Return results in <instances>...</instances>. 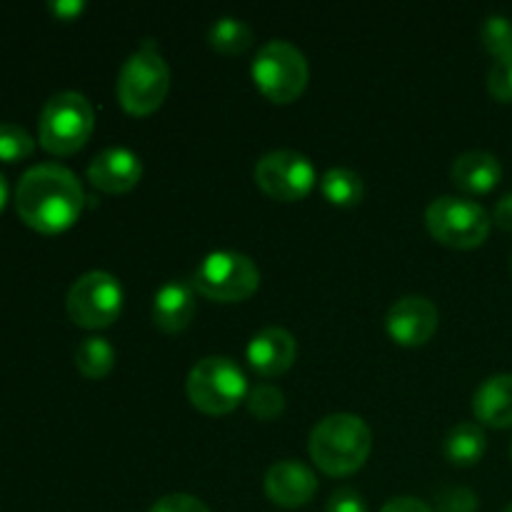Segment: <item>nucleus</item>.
I'll return each mask as SVG.
<instances>
[{
	"label": "nucleus",
	"instance_id": "nucleus-1",
	"mask_svg": "<svg viewBox=\"0 0 512 512\" xmlns=\"http://www.w3.org/2000/svg\"><path fill=\"white\" fill-rule=\"evenodd\" d=\"M85 190L78 175L58 163H40L25 170L15 188V210L28 228L55 235L80 218Z\"/></svg>",
	"mask_w": 512,
	"mask_h": 512
},
{
	"label": "nucleus",
	"instance_id": "nucleus-2",
	"mask_svg": "<svg viewBox=\"0 0 512 512\" xmlns=\"http://www.w3.org/2000/svg\"><path fill=\"white\" fill-rule=\"evenodd\" d=\"M313 463L333 478L358 473L373 450V433L360 415L333 413L310 430Z\"/></svg>",
	"mask_w": 512,
	"mask_h": 512
},
{
	"label": "nucleus",
	"instance_id": "nucleus-3",
	"mask_svg": "<svg viewBox=\"0 0 512 512\" xmlns=\"http://www.w3.org/2000/svg\"><path fill=\"white\" fill-rule=\"evenodd\" d=\"M118 100L130 115H150L163 105L170 90V68L160 55L153 38L128 55L118 73Z\"/></svg>",
	"mask_w": 512,
	"mask_h": 512
},
{
	"label": "nucleus",
	"instance_id": "nucleus-4",
	"mask_svg": "<svg viewBox=\"0 0 512 512\" xmlns=\"http://www.w3.org/2000/svg\"><path fill=\"white\" fill-rule=\"evenodd\" d=\"M95 128V110L78 90L55 93L43 105L38 120V138L48 153L73 155L90 140Z\"/></svg>",
	"mask_w": 512,
	"mask_h": 512
},
{
	"label": "nucleus",
	"instance_id": "nucleus-5",
	"mask_svg": "<svg viewBox=\"0 0 512 512\" xmlns=\"http://www.w3.org/2000/svg\"><path fill=\"white\" fill-rule=\"evenodd\" d=\"M188 398L200 413L228 415L248 398V378L235 360L225 355H208L188 373Z\"/></svg>",
	"mask_w": 512,
	"mask_h": 512
},
{
	"label": "nucleus",
	"instance_id": "nucleus-6",
	"mask_svg": "<svg viewBox=\"0 0 512 512\" xmlns=\"http://www.w3.org/2000/svg\"><path fill=\"white\" fill-rule=\"evenodd\" d=\"M250 73H253L260 93L280 105L298 100L303 90L308 88L310 78V68L303 50L283 38L268 40L265 45H260Z\"/></svg>",
	"mask_w": 512,
	"mask_h": 512
},
{
	"label": "nucleus",
	"instance_id": "nucleus-7",
	"mask_svg": "<svg viewBox=\"0 0 512 512\" xmlns=\"http://www.w3.org/2000/svg\"><path fill=\"white\" fill-rule=\"evenodd\" d=\"M195 293L218 303H243L260 288V270L240 250H213L200 260L193 278Z\"/></svg>",
	"mask_w": 512,
	"mask_h": 512
},
{
	"label": "nucleus",
	"instance_id": "nucleus-8",
	"mask_svg": "<svg viewBox=\"0 0 512 512\" xmlns=\"http://www.w3.org/2000/svg\"><path fill=\"white\" fill-rule=\"evenodd\" d=\"M425 225L438 243L458 250L478 248L488 240L493 218L475 200L443 195L435 198L425 210Z\"/></svg>",
	"mask_w": 512,
	"mask_h": 512
},
{
	"label": "nucleus",
	"instance_id": "nucleus-9",
	"mask_svg": "<svg viewBox=\"0 0 512 512\" xmlns=\"http://www.w3.org/2000/svg\"><path fill=\"white\" fill-rule=\"evenodd\" d=\"M65 310L80 328H108L120 318V310H123V285L105 270L83 273L70 285Z\"/></svg>",
	"mask_w": 512,
	"mask_h": 512
},
{
	"label": "nucleus",
	"instance_id": "nucleus-10",
	"mask_svg": "<svg viewBox=\"0 0 512 512\" xmlns=\"http://www.w3.org/2000/svg\"><path fill=\"white\" fill-rule=\"evenodd\" d=\"M315 165L298 150H270L255 163V183L273 200L295 203L315 188Z\"/></svg>",
	"mask_w": 512,
	"mask_h": 512
},
{
	"label": "nucleus",
	"instance_id": "nucleus-11",
	"mask_svg": "<svg viewBox=\"0 0 512 512\" xmlns=\"http://www.w3.org/2000/svg\"><path fill=\"white\" fill-rule=\"evenodd\" d=\"M440 325V313L425 295H405L390 305L385 315V330L390 338L408 348L425 345Z\"/></svg>",
	"mask_w": 512,
	"mask_h": 512
},
{
	"label": "nucleus",
	"instance_id": "nucleus-12",
	"mask_svg": "<svg viewBox=\"0 0 512 512\" xmlns=\"http://www.w3.org/2000/svg\"><path fill=\"white\" fill-rule=\"evenodd\" d=\"M318 493V475L300 460H280L265 473V495L280 508H303Z\"/></svg>",
	"mask_w": 512,
	"mask_h": 512
},
{
	"label": "nucleus",
	"instance_id": "nucleus-13",
	"mask_svg": "<svg viewBox=\"0 0 512 512\" xmlns=\"http://www.w3.org/2000/svg\"><path fill=\"white\" fill-rule=\"evenodd\" d=\"M143 178V163L138 155L123 145L100 150L88 165V180L103 193H128Z\"/></svg>",
	"mask_w": 512,
	"mask_h": 512
},
{
	"label": "nucleus",
	"instance_id": "nucleus-14",
	"mask_svg": "<svg viewBox=\"0 0 512 512\" xmlns=\"http://www.w3.org/2000/svg\"><path fill=\"white\" fill-rule=\"evenodd\" d=\"M248 363L263 378H275L290 370V365L298 358V340L290 330L280 328V325H268V328L258 330L250 338L248 350Z\"/></svg>",
	"mask_w": 512,
	"mask_h": 512
},
{
	"label": "nucleus",
	"instance_id": "nucleus-15",
	"mask_svg": "<svg viewBox=\"0 0 512 512\" xmlns=\"http://www.w3.org/2000/svg\"><path fill=\"white\" fill-rule=\"evenodd\" d=\"M195 288L190 280H170L153 298V323L163 333H180L195 318Z\"/></svg>",
	"mask_w": 512,
	"mask_h": 512
},
{
	"label": "nucleus",
	"instance_id": "nucleus-16",
	"mask_svg": "<svg viewBox=\"0 0 512 512\" xmlns=\"http://www.w3.org/2000/svg\"><path fill=\"white\" fill-rule=\"evenodd\" d=\"M500 178H503V165L488 150H468L450 165V180L465 193H490L500 183Z\"/></svg>",
	"mask_w": 512,
	"mask_h": 512
},
{
	"label": "nucleus",
	"instance_id": "nucleus-17",
	"mask_svg": "<svg viewBox=\"0 0 512 512\" xmlns=\"http://www.w3.org/2000/svg\"><path fill=\"white\" fill-rule=\"evenodd\" d=\"M475 418L490 428H512V373L490 375L473 395Z\"/></svg>",
	"mask_w": 512,
	"mask_h": 512
},
{
	"label": "nucleus",
	"instance_id": "nucleus-18",
	"mask_svg": "<svg viewBox=\"0 0 512 512\" xmlns=\"http://www.w3.org/2000/svg\"><path fill=\"white\" fill-rule=\"evenodd\" d=\"M485 448H488V438H485V430L480 423H465L453 425L445 435V458L453 465H475L485 455Z\"/></svg>",
	"mask_w": 512,
	"mask_h": 512
},
{
	"label": "nucleus",
	"instance_id": "nucleus-19",
	"mask_svg": "<svg viewBox=\"0 0 512 512\" xmlns=\"http://www.w3.org/2000/svg\"><path fill=\"white\" fill-rule=\"evenodd\" d=\"M75 365L88 380H103L115 368V348L108 338L88 335L75 348Z\"/></svg>",
	"mask_w": 512,
	"mask_h": 512
},
{
	"label": "nucleus",
	"instance_id": "nucleus-20",
	"mask_svg": "<svg viewBox=\"0 0 512 512\" xmlns=\"http://www.w3.org/2000/svg\"><path fill=\"white\" fill-rule=\"evenodd\" d=\"M320 193L328 198V203L340 208H353L363 200L365 185L355 170L350 168H330L320 178Z\"/></svg>",
	"mask_w": 512,
	"mask_h": 512
},
{
	"label": "nucleus",
	"instance_id": "nucleus-21",
	"mask_svg": "<svg viewBox=\"0 0 512 512\" xmlns=\"http://www.w3.org/2000/svg\"><path fill=\"white\" fill-rule=\"evenodd\" d=\"M208 40L213 50L223 55H240L253 45V28L245 20L223 15L208 30Z\"/></svg>",
	"mask_w": 512,
	"mask_h": 512
},
{
	"label": "nucleus",
	"instance_id": "nucleus-22",
	"mask_svg": "<svg viewBox=\"0 0 512 512\" xmlns=\"http://www.w3.org/2000/svg\"><path fill=\"white\" fill-rule=\"evenodd\" d=\"M480 38L495 60H512V20L508 15H488L480 28Z\"/></svg>",
	"mask_w": 512,
	"mask_h": 512
},
{
	"label": "nucleus",
	"instance_id": "nucleus-23",
	"mask_svg": "<svg viewBox=\"0 0 512 512\" xmlns=\"http://www.w3.org/2000/svg\"><path fill=\"white\" fill-rule=\"evenodd\" d=\"M248 410L258 420H275L278 415H283L285 410V395L278 385L270 383H258L255 388L248 390Z\"/></svg>",
	"mask_w": 512,
	"mask_h": 512
},
{
	"label": "nucleus",
	"instance_id": "nucleus-24",
	"mask_svg": "<svg viewBox=\"0 0 512 512\" xmlns=\"http://www.w3.org/2000/svg\"><path fill=\"white\" fill-rule=\"evenodd\" d=\"M35 150V140L25 128L15 123H0V160L3 163H20L30 158Z\"/></svg>",
	"mask_w": 512,
	"mask_h": 512
},
{
	"label": "nucleus",
	"instance_id": "nucleus-25",
	"mask_svg": "<svg viewBox=\"0 0 512 512\" xmlns=\"http://www.w3.org/2000/svg\"><path fill=\"white\" fill-rule=\"evenodd\" d=\"M488 90L500 103H512V60H495L488 73Z\"/></svg>",
	"mask_w": 512,
	"mask_h": 512
},
{
	"label": "nucleus",
	"instance_id": "nucleus-26",
	"mask_svg": "<svg viewBox=\"0 0 512 512\" xmlns=\"http://www.w3.org/2000/svg\"><path fill=\"white\" fill-rule=\"evenodd\" d=\"M478 495L470 488H445L438 493V512H475Z\"/></svg>",
	"mask_w": 512,
	"mask_h": 512
},
{
	"label": "nucleus",
	"instance_id": "nucleus-27",
	"mask_svg": "<svg viewBox=\"0 0 512 512\" xmlns=\"http://www.w3.org/2000/svg\"><path fill=\"white\" fill-rule=\"evenodd\" d=\"M150 512H210V508L190 493H170L155 500Z\"/></svg>",
	"mask_w": 512,
	"mask_h": 512
},
{
	"label": "nucleus",
	"instance_id": "nucleus-28",
	"mask_svg": "<svg viewBox=\"0 0 512 512\" xmlns=\"http://www.w3.org/2000/svg\"><path fill=\"white\" fill-rule=\"evenodd\" d=\"M325 512H368L365 498L353 488H338L330 495Z\"/></svg>",
	"mask_w": 512,
	"mask_h": 512
},
{
	"label": "nucleus",
	"instance_id": "nucleus-29",
	"mask_svg": "<svg viewBox=\"0 0 512 512\" xmlns=\"http://www.w3.org/2000/svg\"><path fill=\"white\" fill-rule=\"evenodd\" d=\"M380 512H433V508L413 495H400V498H390Z\"/></svg>",
	"mask_w": 512,
	"mask_h": 512
},
{
	"label": "nucleus",
	"instance_id": "nucleus-30",
	"mask_svg": "<svg viewBox=\"0 0 512 512\" xmlns=\"http://www.w3.org/2000/svg\"><path fill=\"white\" fill-rule=\"evenodd\" d=\"M493 223L498 225V228L512 233V193L503 195V198L498 200V205H495L493 210Z\"/></svg>",
	"mask_w": 512,
	"mask_h": 512
},
{
	"label": "nucleus",
	"instance_id": "nucleus-31",
	"mask_svg": "<svg viewBox=\"0 0 512 512\" xmlns=\"http://www.w3.org/2000/svg\"><path fill=\"white\" fill-rule=\"evenodd\" d=\"M85 3L83 0H58V3H50V10L58 15L60 20H73L83 13Z\"/></svg>",
	"mask_w": 512,
	"mask_h": 512
},
{
	"label": "nucleus",
	"instance_id": "nucleus-32",
	"mask_svg": "<svg viewBox=\"0 0 512 512\" xmlns=\"http://www.w3.org/2000/svg\"><path fill=\"white\" fill-rule=\"evenodd\" d=\"M5 203H8V183H5V175L0 173V213H3Z\"/></svg>",
	"mask_w": 512,
	"mask_h": 512
},
{
	"label": "nucleus",
	"instance_id": "nucleus-33",
	"mask_svg": "<svg viewBox=\"0 0 512 512\" xmlns=\"http://www.w3.org/2000/svg\"><path fill=\"white\" fill-rule=\"evenodd\" d=\"M503 512H512V503H510V505H508V508H505Z\"/></svg>",
	"mask_w": 512,
	"mask_h": 512
}]
</instances>
